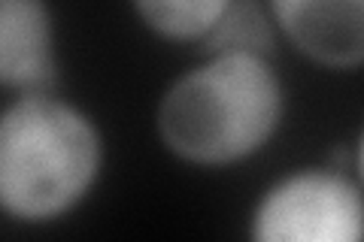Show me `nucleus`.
I'll use <instances>...</instances> for the list:
<instances>
[{"label":"nucleus","mask_w":364,"mask_h":242,"mask_svg":"<svg viewBox=\"0 0 364 242\" xmlns=\"http://www.w3.org/2000/svg\"><path fill=\"white\" fill-rule=\"evenodd\" d=\"M279 119L282 85L267 57L225 55L167 88L158 106V133L182 160L222 167L258 152Z\"/></svg>","instance_id":"1"},{"label":"nucleus","mask_w":364,"mask_h":242,"mask_svg":"<svg viewBox=\"0 0 364 242\" xmlns=\"http://www.w3.org/2000/svg\"><path fill=\"white\" fill-rule=\"evenodd\" d=\"M100 133L88 115L49 94H25L0 115V209L49 221L85 197L100 172Z\"/></svg>","instance_id":"2"},{"label":"nucleus","mask_w":364,"mask_h":242,"mask_svg":"<svg viewBox=\"0 0 364 242\" xmlns=\"http://www.w3.org/2000/svg\"><path fill=\"white\" fill-rule=\"evenodd\" d=\"M358 185L343 172L304 170L277 182L252 218V242H361Z\"/></svg>","instance_id":"3"},{"label":"nucleus","mask_w":364,"mask_h":242,"mask_svg":"<svg viewBox=\"0 0 364 242\" xmlns=\"http://www.w3.org/2000/svg\"><path fill=\"white\" fill-rule=\"evenodd\" d=\"M279 28L316 61L355 67L364 57V6L358 0H279L273 4Z\"/></svg>","instance_id":"4"},{"label":"nucleus","mask_w":364,"mask_h":242,"mask_svg":"<svg viewBox=\"0 0 364 242\" xmlns=\"http://www.w3.org/2000/svg\"><path fill=\"white\" fill-rule=\"evenodd\" d=\"M55 79L52 16L37 0H0V85L40 94Z\"/></svg>","instance_id":"5"},{"label":"nucleus","mask_w":364,"mask_h":242,"mask_svg":"<svg viewBox=\"0 0 364 242\" xmlns=\"http://www.w3.org/2000/svg\"><path fill=\"white\" fill-rule=\"evenodd\" d=\"M200 43L213 57H225V55L264 57L273 49V28L267 21V13L252 0H243V4L228 0L225 13Z\"/></svg>","instance_id":"6"},{"label":"nucleus","mask_w":364,"mask_h":242,"mask_svg":"<svg viewBox=\"0 0 364 242\" xmlns=\"http://www.w3.org/2000/svg\"><path fill=\"white\" fill-rule=\"evenodd\" d=\"M228 0H149L136 4V16L170 40H203L219 21Z\"/></svg>","instance_id":"7"}]
</instances>
